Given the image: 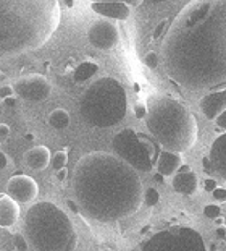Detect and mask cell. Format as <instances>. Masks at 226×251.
Returning <instances> with one entry per match:
<instances>
[{
    "label": "cell",
    "mask_w": 226,
    "mask_h": 251,
    "mask_svg": "<svg viewBox=\"0 0 226 251\" xmlns=\"http://www.w3.org/2000/svg\"><path fill=\"white\" fill-rule=\"evenodd\" d=\"M161 60L187 91L226 88V0H189L166 28Z\"/></svg>",
    "instance_id": "1"
},
{
    "label": "cell",
    "mask_w": 226,
    "mask_h": 251,
    "mask_svg": "<svg viewBox=\"0 0 226 251\" xmlns=\"http://www.w3.org/2000/svg\"><path fill=\"white\" fill-rule=\"evenodd\" d=\"M73 193L79 212L102 224L131 217L144 202L137 170L115 154L104 151L89 152L76 162Z\"/></svg>",
    "instance_id": "2"
},
{
    "label": "cell",
    "mask_w": 226,
    "mask_h": 251,
    "mask_svg": "<svg viewBox=\"0 0 226 251\" xmlns=\"http://www.w3.org/2000/svg\"><path fill=\"white\" fill-rule=\"evenodd\" d=\"M60 18L58 0H0V57L41 49Z\"/></svg>",
    "instance_id": "3"
},
{
    "label": "cell",
    "mask_w": 226,
    "mask_h": 251,
    "mask_svg": "<svg viewBox=\"0 0 226 251\" xmlns=\"http://www.w3.org/2000/svg\"><path fill=\"white\" fill-rule=\"evenodd\" d=\"M144 120L154 140L171 152L184 154L197 141L199 126L196 117L171 96H152L147 100V117Z\"/></svg>",
    "instance_id": "4"
},
{
    "label": "cell",
    "mask_w": 226,
    "mask_h": 251,
    "mask_svg": "<svg viewBox=\"0 0 226 251\" xmlns=\"http://www.w3.org/2000/svg\"><path fill=\"white\" fill-rule=\"evenodd\" d=\"M24 237L36 251H73L78 243L73 221L50 201L36 202L26 211Z\"/></svg>",
    "instance_id": "5"
},
{
    "label": "cell",
    "mask_w": 226,
    "mask_h": 251,
    "mask_svg": "<svg viewBox=\"0 0 226 251\" xmlns=\"http://www.w3.org/2000/svg\"><path fill=\"white\" fill-rule=\"evenodd\" d=\"M128 96L123 84L112 76L99 78L81 96L79 114L94 128H110L125 119Z\"/></svg>",
    "instance_id": "6"
},
{
    "label": "cell",
    "mask_w": 226,
    "mask_h": 251,
    "mask_svg": "<svg viewBox=\"0 0 226 251\" xmlns=\"http://www.w3.org/2000/svg\"><path fill=\"white\" fill-rule=\"evenodd\" d=\"M113 154L131 165L137 172H149L154 167V146L141 133L125 128L112 140Z\"/></svg>",
    "instance_id": "7"
},
{
    "label": "cell",
    "mask_w": 226,
    "mask_h": 251,
    "mask_svg": "<svg viewBox=\"0 0 226 251\" xmlns=\"http://www.w3.org/2000/svg\"><path fill=\"white\" fill-rule=\"evenodd\" d=\"M141 251H207L202 235L191 227H171L157 232Z\"/></svg>",
    "instance_id": "8"
},
{
    "label": "cell",
    "mask_w": 226,
    "mask_h": 251,
    "mask_svg": "<svg viewBox=\"0 0 226 251\" xmlns=\"http://www.w3.org/2000/svg\"><path fill=\"white\" fill-rule=\"evenodd\" d=\"M12 86L15 89V94L28 102H42L52 94V84L48 83L45 76L37 73L18 78Z\"/></svg>",
    "instance_id": "9"
},
{
    "label": "cell",
    "mask_w": 226,
    "mask_h": 251,
    "mask_svg": "<svg viewBox=\"0 0 226 251\" xmlns=\"http://www.w3.org/2000/svg\"><path fill=\"white\" fill-rule=\"evenodd\" d=\"M121 33L113 20L102 18L94 21L88 29V41L99 50H113L120 44Z\"/></svg>",
    "instance_id": "10"
},
{
    "label": "cell",
    "mask_w": 226,
    "mask_h": 251,
    "mask_svg": "<svg viewBox=\"0 0 226 251\" xmlns=\"http://www.w3.org/2000/svg\"><path fill=\"white\" fill-rule=\"evenodd\" d=\"M5 193L10 198L18 202V204H29L36 200L37 193H39V186H37L36 180L29 177V175L18 174L10 177L7 181V188Z\"/></svg>",
    "instance_id": "11"
},
{
    "label": "cell",
    "mask_w": 226,
    "mask_h": 251,
    "mask_svg": "<svg viewBox=\"0 0 226 251\" xmlns=\"http://www.w3.org/2000/svg\"><path fill=\"white\" fill-rule=\"evenodd\" d=\"M199 109L207 120H217L220 115L226 110V88L210 91L199 102Z\"/></svg>",
    "instance_id": "12"
},
{
    "label": "cell",
    "mask_w": 226,
    "mask_h": 251,
    "mask_svg": "<svg viewBox=\"0 0 226 251\" xmlns=\"http://www.w3.org/2000/svg\"><path fill=\"white\" fill-rule=\"evenodd\" d=\"M90 8L94 10L97 15L109 20H118V21H125L129 18L131 13V7H128L126 3L121 2H92Z\"/></svg>",
    "instance_id": "13"
},
{
    "label": "cell",
    "mask_w": 226,
    "mask_h": 251,
    "mask_svg": "<svg viewBox=\"0 0 226 251\" xmlns=\"http://www.w3.org/2000/svg\"><path fill=\"white\" fill-rule=\"evenodd\" d=\"M208 157L212 161V170L226 181V131L217 136V140H213Z\"/></svg>",
    "instance_id": "14"
},
{
    "label": "cell",
    "mask_w": 226,
    "mask_h": 251,
    "mask_svg": "<svg viewBox=\"0 0 226 251\" xmlns=\"http://www.w3.org/2000/svg\"><path fill=\"white\" fill-rule=\"evenodd\" d=\"M20 219V204L7 193H0V228H12Z\"/></svg>",
    "instance_id": "15"
},
{
    "label": "cell",
    "mask_w": 226,
    "mask_h": 251,
    "mask_svg": "<svg viewBox=\"0 0 226 251\" xmlns=\"http://www.w3.org/2000/svg\"><path fill=\"white\" fill-rule=\"evenodd\" d=\"M171 188L178 195L182 196H192L199 190V180L197 175L189 170V172H176L173 180H171Z\"/></svg>",
    "instance_id": "16"
},
{
    "label": "cell",
    "mask_w": 226,
    "mask_h": 251,
    "mask_svg": "<svg viewBox=\"0 0 226 251\" xmlns=\"http://www.w3.org/2000/svg\"><path fill=\"white\" fill-rule=\"evenodd\" d=\"M181 165V154L171 152L168 149H161L160 156L157 159V172H160L163 177H170V175H175L180 170Z\"/></svg>",
    "instance_id": "17"
},
{
    "label": "cell",
    "mask_w": 226,
    "mask_h": 251,
    "mask_svg": "<svg viewBox=\"0 0 226 251\" xmlns=\"http://www.w3.org/2000/svg\"><path fill=\"white\" fill-rule=\"evenodd\" d=\"M26 165L32 170H44L52 162L50 149L47 146H34L26 152Z\"/></svg>",
    "instance_id": "18"
},
{
    "label": "cell",
    "mask_w": 226,
    "mask_h": 251,
    "mask_svg": "<svg viewBox=\"0 0 226 251\" xmlns=\"http://www.w3.org/2000/svg\"><path fill=\"white\" fill-rule=\"evenodd\" d=\"M97 72H99V65H97L95 62H92V60L81 62L73 73V79L76 83H84V81H88V79L92 78Z\"/></svg>",
    "instance_id": "19"
},
{
    "label": "cell",
    "mask_w": 226,
    "mask_h": 251,
    "mask_svg": "<svg viewBox=\"0 0 226 251\" xmlns=\"http://www.w3.org/2000/svg\"><path fill=\"white\" fill-rule=\"evenodd\" d=\"M69 122V114L65 109H55L50 112V115H48V125H50L53 130H65V128H68Z\"/></svg>",
    "instance_id": "20"
},
{
    "label": "cell",
    "mask_w": 226,
    "mask_h": 251,
    "mask_svg": "<svg viewBox=\"0 0 226 251\" xmlns=\"http://www.w3.org/2000/svg\"><path fill=\"white\" fill-rule=\"evenodd\" d=\"M68 162V154L65 151H57L55 154H53L52 157V165L53 169H55V172H58V170L65 169V165H67Z\"/></svg>",
    "instance_id": "21"
},
{
    "label": "cell",
    "mask_w": 226,
    "mask_h": 251,
    "mask_svg": "<svg viewBox=\"0 0 226 251\" xmlns=\"http://www.w3.org/2000/svg\"><path fill=\"white\" fill-rule=\"evenodd\" d=\"M158 201H160V193L155 188H147V190L144 191V202L149 207L157 206Z\"/></svg>",
    "instance_id": "22"
},
{
    "label": "cell",
    "mask_w": 226,
    "mask_h": 251,
    "mask_svg": "<svg viewBox=\"0 0 226 251\" xmlns=\"http://www.w3.org/2000/svg\"><path fill=\"white\" fill-rule=\"evenodd\" d=\"M220 214H222V209H220L218 204H207L205 207H203V216L212 219V221L220 217Z\"/></svg>",
    "instance_id": "23"
},
{
    "label": "cell",
    "mask_w": 226,
    "mask_h": 251,
    "mask_svg": "<svg viewBox=\"0 0 226 251\" xmlns=\"http://www.w3.org/2000/svg\"><path fill=\"white\" fill-rule=\"evenodd\" d=\"M13 243H15V248L20 250V251H26V250L29 248L28 238H26L24 235H21V233H16L15 235V237H13Z\"/></svg>",
    "instance_id": "24"
},
{
    "label": "cell",
    "mask_w": 226,
    "mask_h": 251,
    "mask_svg": "<svg viewBox=\"0 0 226 251\" xmlns=\"http://www.w3.org/2000/svg\"><path fill=\"white\" fill-rule=\"evenodd\" d=\"M158 62H160V57H158V54H155V52H149V54L144 57L145 67H149L150 70L157 68V67H158Z\"/></svg>",
    "instance_id": "25"
},
{
    "label": "cell",
    "mask_w": 226,
    "mask_h": 251,
    "mask_svg": "<svg viewBox=\"0 0 226 251\" xmlns=\"http://www.w3.org/2000/svg\"><path fill=\"white\" fill-rule=\"evenodd\" d=\"M134 117L139 120H142L147 117V104L145 102H137V104H134Z\"/></svg>",
    "instance_id": "26"
},
{
    "label": "cell",
    "mask_w": 226,
    "mask_h": 251,
    "mask_svg": "<svg viewBox=\"0 0 226 251\" xmlns=\"http://www.w3.org/2000/svg\"><path fill=\"white\" fill-rule=\"evenodd\" d=\"M90 2H121V3H126L128 7L136 8V7H141L144 3V0H90Z\"/></svg>",
    "instance_id": "27"
},
{
    "label": "cell",
    "mask_w": 226,
    "mask_h": 251,
    "mask_svg": "<svg viewBox=\"0 0 226 251\" xmlns=\"http://www.w3.org/2000/svg\"><path fill=\"white\" fill-rule=\"evenodd\" d=\"M15 94V89L12 84H0V99H7Z\"/></svg>",
    "instance_id": "28"
},
{
    "label": "cell",
    "mask_w": 226,
    "mask_h": 251,
    "mask_svg": "<svg viewBox=\"0 0 226 251\" xmlns=\"http://www.w3.org/2000/svg\"><path fill=\"white\" fill-rule=\"evenodd\" d=\"M212 195H213V200L215 201H220V202H223L226 201V188H222V186H217L213 191H212Z\"/></svg>",
    "instance_id": "29"
},
{
    "label": "cell",
    "mask_w": 226,
    "mask_h": 251,
    "mask_svg": "<svg viewBox=\"0 0 226 251\" xmlns=\"http://www.w3.org/2000/svg\"><path fill=\"white\" fill-rule=\"evenodd\" d=\"M166 26H170V23H168V20H163L161 21V23L157 26V28H155V31H154V39H158L160 37V34H163V33H166L165 31V28Z\"/></svg>",
    "instance_id": "30"
},
{
    "label": "cell",
    "mask_w": 226,
    "mask_h": 251,
    "mask_svg": "<svg viewBox=\"0 0 226 251\" xmlns=\"http://www.w3.org/2000/svg\"><path fill=\"white\" fill-rule=\"evenodd\" d=\"M217 180L215 178H207L205 181H203V188H205V191H210V193H212V191L217 188Z\"/></svg>",
    "instance_id": "31"
},
{
    "label": "cell",
    "mask_w": 226,
    "mask_h": 251,
    "mask_svg": "<svg viewBox=\"0 0 226 251\" xmlns=\"http://www.w3.org/2000/svg\"><path fill=\"white\" fill-rule=\"evenodd\" d=\"M215 125H217V128H220V130H225L226 131V110L218 117L217 120H215Z\"/></svg>",
    "instance_id": "32"
},
{
    "label": "cell",
    "mask_w": 226,
    "mask_h": 251,
    "mask_svg": "<svg viewBox=\"0 0 226 251\" xmlns=\"http://www.w3.org/2000/svg\"><path fill=\"white\" fill-rule=\"evenodd\" d=\"M7 165H8V157H7V154H5L3 151H0V170L7 169Z\"/></svg>",
    "instance_id": "33"
},
{
    "label": "cell",
    "mask_w": 226,
    "mask_h": 251,
    "mask_svg": "<svg viewBox=\"0 0 226 251\" xmlns=\"http://www.w3.org/2000/svg\"><path fill=\"white\" fill-rule=\"evenodd\" d=\"M10 135V126L7 124H0V138H7Z\"/></svg>",
    "instance_id": "34"
},
{
    "label": "cell",
    "mask_w": 226,
    "mask_h": 251,
    "mask_svg": "<svg viewBox=\"0 0 226 251\" xmlns=\"http://www.w3.org/2000/svg\"><path fill=\"white\" fill-rule=\"evenodd\" d=\"M55 178L58 181H65V178H67V169H62V170H58V172H55Z\"/></svg>",
    "instance_id": "35"
},
{
    "label": "cell",
    "mask_w": 226,
    "mask_h": 251,
    "mask_svg": "<svg viewBox=\"0 0 226 251\" xmlns=\"http://www.w3.org/2000/svg\"><path fill=\"white\" fill-rule=\"evenodd\" d=\"M3 104L8 105V107H15V105H16V98H15V96H10V98L3 99Z\"/></svg>",
    "instance_id": "36"
},
{
    "label": "cell",
    "mask_w": 226,
    "mask_h": 251,
    "mask_svg": "<svg viewBox=\"0 0 226 251\" xmlns=\"http://www.w3.org/2000/svg\"><path fill=\"white\" fill-rule=\"evenodd\" d=\"M202 165H203V169H205L207 172H208V170H212V161H210L208 156L202 159Z\"/></svg>",
    "instance_id": "37"
},
{
    "label": "cell",
    "mask_w": 226,
    "mask_h": 251,
    "mask_svg": "<svg viewBox=\"0 0 226 251\" xmlns=\"http://www.w3.org/2000/svg\"><path fill=\"white\" fill-rule=\"evenodd\" d=\"M67 204H68V207L71 211H74V212H79V206H78V202L76 201H71V200H68L67 201Z\"/></svg>",
    "instance_id": "38"
},
{
    "label": "cell",
    "mask_w": 226,
    "mask_h": 251,
    "mask_svg": "<svg viewBox=\"0 0 226 251\" xmlns=\"http://www.w3.org/2000/svg\"><path fill=\"white\" fill-rule=\"evenodd\" d=\"M217 235H218L220 238H226V227H223V226L218 227L217 228Z\"/></svg>",
    "instance_id": "39"
},
{
    "label": "cell",
    "mask_w": 226,
    "mask_h": 251,
    "mask_svg": "<svg viewBox=\"0 0 226 251\" xmlns=\"http://www.w3.org/2000/svg\"><path fill=\"white\" fill-rule=\"evenodd\" d=\"M154 180H155V181H157V183H163V181H165V178H163V175H161L160 172H157V174H155V175H154Z\"/></svg>",
    "instance_id": "40"
},
{
    "label": "cell",
    "mask_w": 226,
    "mask_h": 251,
    "mask_svg": "<svg viewBox=\"0 0 226 251\" xmlns=\"http://www.w3.org/2000/svg\"><path fill=\"white\" fill-rule=\"evenodd\" d=\"M189 170H191V167H189V165L182 164L181 167H180V170H178V172H189Z\"/></svg>",
    "instance_id": "41"
},
{
    "label": "cell",
    "mask_w": 226,
    "mask_h": 251,
    "mask_svg": "<svg viewBox=\"0 0 226 251\" xmlns=\"http://www.w3.org/2000/svg\"><path fill=\"white\" fill-rule=\"evenodd\" d=\"M65 5H67L68 8H73L74 7V0H63Z\"/></svg>",
    "instance_id": "42"
},
{
    "label": "cell",
    "mask_w": 226,
    "mask_h": 251,
    "mask_svg": "<svg viewBox=\"0 0 226 251\" xmlns=\"http://www.w3.org/2000/svg\"><path fill=\"white\" fill-rule=\"evenodd\" d=\"M5 79H7V75H5L3 72H0V84H3Z\"/></svg>",
    "instance_id": "43"
},
{
    "label": "cell",
    "mask_w": 226,
    "mask_h": 251,
    "mask_svg": "<svg viewBox=\"0 0 226 251\" xmlns=\"http://www.w3.org/2000/svg\"><path fill=\"white\" fill-rule=\"evenodd\" d=\"M215 224H217V226H222V224H223V219H222V217H217V219H215Z\"/></svg>",
    "instance_id": "44"
},
{
    "label": "cell",
    "mask_w": 226,
    "mask_h": 251,
    "mask_svg": "<svg viewBox=\"0 0 226 251\" xmlns=\"http://www.w3.org/2000/svg\"><path fill=\"white\" fill-rule=\"evenodd\" d=\"M152 2H165V0H152Z\"/></svg>",
    "instance_id": "45"
}]
</instances>
